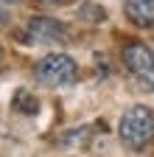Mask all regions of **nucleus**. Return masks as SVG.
<instances>
[{
  "label": "nucleus",
  "instance_id": "1",
  "mask_svg": "<svg viewBox=\"0 0 154 157\" xmlns=\"http://www.w3.org/2000/svg\"><path fill=\"white\" fill-rule=\"evenodd\" d=\"M118 137L132 151H140L143 146H148L154 137V112L143 104L129 107L118 121Z\"/></svg>",
  "mask_w": 154,
  "mask_h": 157
},
{
  "label": "nucleus",
  "instance_id": "2",
  "mask_svg": "<svg viewBox=\"0 0 154 157\" xmlns=\"http://www.w3.org/2000/svg\"><path fill=\"white\" fill-rule=\"evenodd\" d=\"M121 62L132 82L146 93H154V51L146 42H129L121 51Z\"/></svg>",
  "mask_w": 154,
  "mask_h": 157
},
{
  "label": "nucleus",
  "instance_id": "3",
  "mask_svg": "<svg viewBox=\"0 0 154 157\" xmlns=\"http://www.w3.org/2000/svg\"><path fill=\"white\" fill-rule=\"evenodd\" d=\"M36 82L45 84V87H65L73 84L76 76H79V67L67 53H48L45 59H39L34 67Z\"/></svg>",
  "mask_w": 154,
  "mask_h": 157
},
{
  "label": "nucleus",
  "instance_id": "4",
  "mask_svg": "<svg viewBox=\"0 0 154 157\" xmlns=\"http://www.w3.org/2000/svg\"><path fill=\"white\" fill-rule=\"evenodd\" d=\"M28 36L42 45H62V42H67V25L59 23L56 17H31Z\"/></svg>",
  "mask_w": 154,
  "mask_h": 157
},
{
  "label": "nucleus",
  "instance_id": "5",
  "mask_svg": "<svg viewBox=\"0 0 154 157\" xmlns=\"http://www.w3.org/2000/svg\"><path fill=\"white\" fill-rule=\"evenodd\" d=\"M123 14L132 25L151 28L154 25V0H123Z\"/></svg>",
  "mask_w": 154,
  "mask_h": 157
},
{
  "label": "nucleus",
  "instance_id": "6",
  "mask_svg": "<svg viewBox=\"0 0 154 157\" xmlns=\"http://www.w3.org/2000/svg\"><path fill=\"white\" fill-rule=\"evenodd\" d=\"M81 17H84V20H95V23H101V20L107 17V11H104L101 6H90V3H87V6H81Z\"/></svg>",
  "mask_w": 154,
  "mask_h": 157
},
{
  "label": "nucleus",
  "instance_id": "7",
  "mask_svg": "<svg viewBox=\"0 0 154 157\" xmlns=\"http://www.w3.org/2000/svg\"><path fill=\"white\" fill-rule=\"evenodd\" d=\"M42 3H48V6H62V3H67V0H42Z\"/></svg>",
  "mask_w": 154,
  "mask_h": 157
},
{
  "label": "nucleus",
  "instance_id": "8",
  "mask_svg": "<svg viewBox=\"0 0 154 157\" xmlns=\"http://www.w3.org/2000/svg\"><path fill=\"white\" fill-rule=\"evenodd\" d=\"M3 20H6V14H0V23H3Z\"/></svg>",
  "mask_w": 154,
  "mask_h": 157
}]
</instances>
